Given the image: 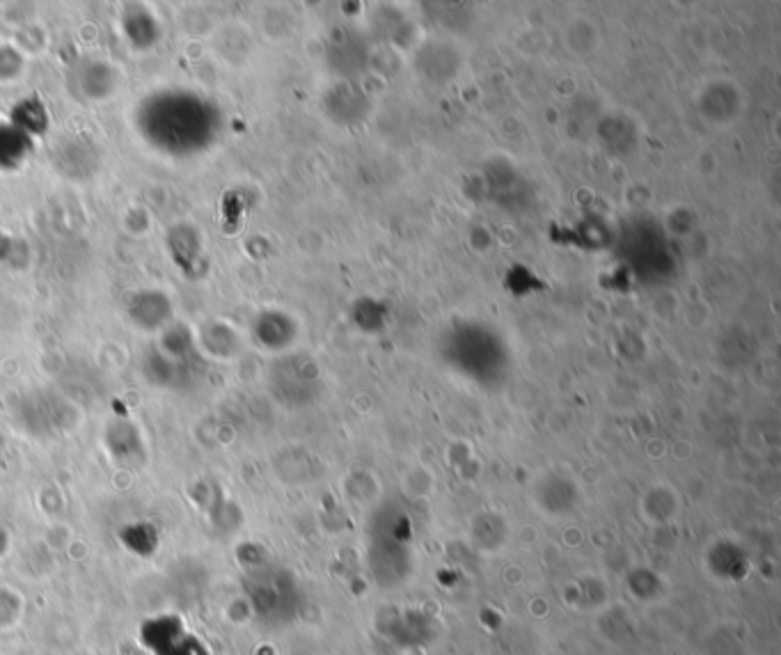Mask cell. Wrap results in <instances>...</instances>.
<instances>
[{
	"label": "cell",
	"instance_id": "obj_1",
	"mask_svg": "<svg viewBox=\"0 0 781 655\" xmlns=\"http://www.w3.org/2000/svg\"><path fill=\"white\" fill-rule=\"evenodd\" d=\"M19 138H23L19 131H12V129L5 131V140H19ZM5 149H10V145H7V142H5ZM17 152L23 154V142H17Z\"/></svg>",
	"mask_w": 781,
	"mask_h": 655
}]
</instances>
